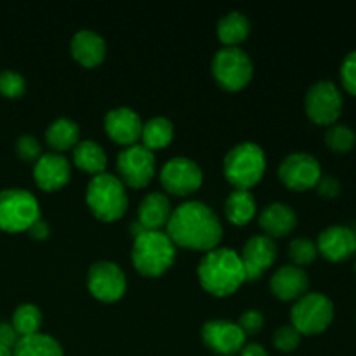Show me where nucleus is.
Segmentation results:
<instances>
[{
  "instance_id": "obj_1",
  "label": "nucleus",
  "mask_w": 356,
  "mask_h": 356,
  "mask_svg": "<svg viewBox=\"0 0 356 356\" xmlns=\"http://www.w3.org/2000/svg\"><path fill=\"white\" fill-rule=\"evenodd\" d=\"M165 228L174 245L205 252L216 249L222 236V225L218 214L198 200L184 202L174 209Z\"/></svg>"
},
{
  "instance_id": "obj_2",
  "label": "nucleus",
  "mask_w": 356,
  "mask_h": 356,
  "mask_svg": "<svg viewBox=\"0 0 356 356\" xmlns=\"http://www.w3.org/2000/svg\"><path fill=\"white\" fill-rule=\"evenodd\" d=\"M197 273L202 287L218 298L233 294L247 280L240 254L228 247H216L205 252Z\"/></svg>"
},
{
  "instance_id": "obj_3",
  "label": "nucleus",
  "mask_w": 356,
  "mask_h": 356,
  "mask_svg": "<svg viewBox=\"0 0 356 356\" xmlns=\"http://www.w3.org/2000/svg\"><path fill=\"white\" fill-rule=\"evenodd\" d=\"M176 245L167 233L145 229L134 236L132 243V263L145 277H160L174 263Z\"/></svg>"
},
{
  "instance_id": "obj_4",
  "label": "nucleus",
  "mask_w": 356,
  "mask_h": 356,
  "mask_svg": "<svg viewBox=\"0 0 356 356\" xmlns=\"http://www.w3.org/2000/svg\"><path fill=\"white\" fill-rule=\"evenodd\" d=\"M225 176L236 190H250L266 170V155L259 145L252 141L233 146L222 162Z\"/></svg>"
},
{
  "instance_id": "obj_5",
  "label": "nucleus",
  "mask_w": 356,
  "mask_h": 356,
  "mask_svg": "<svg viewBox=\"0 0 356 356\" xmlns=\"http://www.w3.org/2000/svg\"><path fill=\"white\" fill-rule=\"evenodd\" d=\"M86 200L89 209L101 221H117L127 211L125 186L117 176L110 172L97 174L87 184Z\"/></svg>"
},
{
  "instance_id": "obj_6",
  "label": "nucleus",
  "mask_w": 356,
  "mask_h": 356,
  "mask_svg": "<svg viewBox=\"0 0 356 356\" xmlns=\"http://www.w3.org/2000/svg\"><path fill=\"white\" fill-rule=\"evenodd\" d=\"M40 219V204L33 193L21 188L0 191V229L7 233L24 232Z\"/></svg>"
},
{
  "instance_id": "obj_7",
  "label": "nucleus",
  "mask_w": 356,
  "mask_h": 356,
  "mask_svg": "<svg viewBox=\"0 0 356 356\" xmlns=\"http://www.w3.org/2000/svg\"><path fill=\"white\" fill-rule=\"evenodd\" d=\"M334 305L325 294L309 292L298 299L291 309L292 325L299 330V334L315 336L327 330L332 323Z\"/></svg>"
},
{
  "instance_id": "obj_8",
  "label": "nucleus",
  "mask_w": 356,
  "mask_h": 356,
  "mask_svg": "<svg viewBox=\"0 0 356 356\" xmlns=\"http://www.w3.org/2000/svg\"><path fill=\"white\" fill-rule=\"evenodd\" d=\"M254 73L249 54L240 47H222L212 58V75L226 90H240L250 82Z\"/></svg>"
},
{
  "instance_id": "obj_9",
  "label": "nucleus",
  "mask_w": 356,
  "mask_h": 356,
  "mask_svg": "<svg viewBox=\"0 0 356 356\" xmlns=\"http://www.w3.org/2000/svg\"><path fill=\"white\" fill-rule=\"evenodd\" d=\"M155 155L146 146H125L117 156L118 179L131 188H145L155 174Z\"/></svg>"
},
{
  "instance_id": "obj_10",
  "label": "nucleus",
  "mask_w": 356,
  "mask_h": 356,
  "mask_svg": "<svg viewBox=\"0 0 356 356\" xmlns=\"http://www.w3.org/2000/svg\"><path fill=\"white\" fill-rule=\"evenodd\" d=\"M306 113L315 124L334 125L343 111V94L330 80H320L306 94Z\"/></svg>"
},
{
  "instance_id": "obj_11",
  "label": "nucleus",
  "mask_w": 356,
  "mask_h": 356,
  "mask_svg": "<svg viewBox=\"0 0 356 356\" xmlns=\"http://www.w3.org/2000/svg\"><path fill=\"white\" fill-rule=\"evenodd\" d=\"M204 174H202L200 165L186 156H174L160 172V183L169 193L177 195V197H186L200 188Z\"/></svg>"
},
{
  "instance_id": "obj_12",
  "label": "nucleus",
  "mask_w": 356,
  "mask_h": 356,
  "mask_svg": "<svg viewBox=\"0 0 356 356\" xmlns=\"http://www.w3.org/2000/svg\"><path fill=\"white\" fill-rule=\"evenodd\" d=\"M87 287L90 294L103 302H113L124 296L127 289L124 271L113 261H97L89 268Z\"/></svg>"
},
{
  "instance_id": "obj_13",
  "label": "nucleus",
  "mask_w": 356,
  "mask_h": 356,
  "mask_svg": "<svg viewBox=\"0 0 356 356\" xmlns=\"http://www.w3.org/2000/svg\"><path fill=\"white\" fill-rule=\"evenodd\" d=\"M278 176L282 183L291 190L305 191L309 188H315L316 183L322 177L320 162L309 153H291L282 160L278 167Z\"/></svg>"
},
{
  "instance_id": "obj_14",
  "label": "nucleus",
  "mask_w": 356,
  "mask_h": 356,
  "mask_svg": "<svg viewBox=\"0 0 356 356\" xmlns=\"http://www.w3.org/2000/svg\"><path fill=\"white\" fill-rule=\"evenodd\" d=\"M202 339H204L205 346L214 351V353L232 356L240 353V350L245 346L247 336L240 330L236 323L229 322V320L216 318L204 323Z\"/></svg>"
},
{
  "instance_id": "obj_15",
  "label": "nucleus",
  "mask_w": 356,
  "mask_h": 356,
  "mask_svg": "<svg viewBox=\"0 0 356 356\" xmlns=\"http://www.w3.org/2000/svg\"><path fill=\"white\" fill-rule=\"evenodd\" d=\"M240 259H242L247 280H256L277 259V245H275V240L266 235L250 236L243 243Z\"/></svg>"
},
{
  "instance_id": "obj_16",
  "label": "nucleus",
  "mask_w": 356,
  "mask_h": 356,
  "mask_svg": "<svg viewBox=\"0 0 356 356\" xmlns=\"http://www.w3.org/2000/svg\"><path fill=\"white\" fill-rule=\"evenodd\" d=\"M104 131L118 145H136L141 139V117L127 106L113 108L104 117Z\"/></svg>"
},
{
  "instance_id": "obj_17",
  "label": "nucleus",
  "mask_w": 356,
  "mask_h": 356,
  "mask_svg": "<svg viewBox=\"0 0 356 356\" xmlns=\"http://www.w3.org/2000/svg\"><path fill=\"white\" fill-rule=\"evenodd\" d=\"M70 174L72 167L61 153H42L33 167L35 183L44 191H56L65 186L70 181Z\"/></svg>"
},
{
  "instance_id": "obj_18",
  "label": "nucleus",
  "mask_w": 356,
  "mask_h": 356,
  "mask_svg": "<svg viewBox=\"0 0 356 356\" xmlns=\"http://www.w3.org/2000/svg\"><path fill=\"white\" fill-rule=\"evenodd\" d=\"M316 249L325 259L339 263L356 252V233L348 226H329L320 233Z\"/></svg>"
},
{
  "instance_id": "obj_19",
  "label": "nucleus",
  "mask_w": 356,
  "mask_h": 356,
  "mask_svg": "<svg viewBox=\"0 0 356 356\" xmlns=\"http://www.w3.org/2000/svg\"><path fill=\"white\" fill-rule=\"evenodd\" d=\"M309 287V278L302 268L294 264L280 266L270 278V289L273 296L282 301H292L306 294Z\"/></svg>"
},
{
  "instance_id": "obj_20",
  "label": "nucleus",
  "mask_w": 356,
  "mask_h": 356,
  "mask_svg": "<svg viewBox=\"0 0 356 356\" xmlns=\"http://www.w3.org/2000/svg\"><path fill=\"white\" fill-rule=\"evenodd\" d=\"M170 214H172V207H170V202L167 198V195L160 193V191H152L139 204L138 221L136 222L143 229L160 232L163 226H167Z\"/></svg>"
},
{
  "instance_id": "obj_21",
  "label": "nucleus",
  "mask_w": 356,
  "mask_h": 356,
  "mask_svg": "<svg viewBox=\"0 0 356 356\" xmlns=\"http://www.w3.org/2000/svg\"><path fill=\"white\" fill-rule=\"evenodd\" d=\"M259 226L266 236L270 238H280V236L289 235L292 229L298 225V216H296L294 209L282 202H273V204L266 205L259 214Z\"/></svg>"
},
{
  "instance_id": "obj_22",
  "label": "nucleus",
  "mask_w": 356,
  "mask_h": 356,
  "mask_svg": "<svg viewBox=\"0 0 356 356\" xmlns=\"http://www.w3.org/2000/svg\"><path fill=\"white\" fill-rule=\"evenodd\" d=\"M72 54L82 66H97L106 56L103 37L92 30H80L72 38Z\"/></svg>"
},
{
  "instance_id": "obj_23",
  "label": "nucleus",
  "mask_w": 356,
  "mask_h": 356,
  "mask_svg": "<svg viewBox=\"0 0 356 356\" xmlns=\"http://www.w3.org/2000/svg\"><path fill=\"white\" fill-rule=\"evenodd\" d=\"M73 162L83 172L97 176L106 169V153L99 143L92 141V139H83V141L76 143V146L73 148Z\"/></svg>"
},
{
  "instance_id": "obj_24",
  "label": "nucleus",
  "mask_w": 356,
  "mask_h": 356,
  "mask_svg": "<svg viewBox=\"0 0 356 356\" xmlns=\"http://www.w3.org/2000/svg\"><path fill=\"white\" fill-rule=\"evenodd\" d=\"M80 127L72 118L61 117L52 122L45 131V141L47 145L58 152H66L70 148H75L76 143L80 141Z\"/></svg>"
},
{
  "instance_id": "obj_25",
  "label": "nucleus",
  "mask_w": 356,
  "mask_h": 356,
  "mask_svg": "<svg viewBox=\"0 0 356 356\" xmlns=\"http://www.w3.org/2000/svg\"><path fill=\"white\" fill-rule=\"evenodd\" d=\"M249 31V17L238 10H232L218 21V37L226 47H238L240 42L247 38Z\"/></svg>"
},
{
  "instance_id": "obj_26",
  "label": "nucleus",
  "mask_w": 356,
  "mask_h": 356,
  "mask_svg": "<svg viewBox=\"0 0 356 356\" xmlns=\"http://www.w3.org/2000/svg\"><path fill=\"white\" fill-rule=\"evenodd\" d=\"M225 214L233 225H247L256 216V198L249 190L235 188L225 202Z\"/></svg>"
},
{
  "instance_id": "obj_27",
  "label": "nucleus",
  "mask_w": 356,
  "mask_h": 356,
  "mask_svg": "<svg viewBox=\"0 0 356 356\" xmlns=\"http://www.w3.org/2000/svg\"><path fill=\"white\" fill-rule=\"evenodd\" d=\"M13 356H63V348L54 337L38 332L19 337L13 348Z\"/></svg>"
},
{
  "instance_id": "obj_28",
  "label": "nucleus",
  "mask_w": 356,
  "mask_h": 356,
  "mask_svg": "<svg viewBox=\"0 0 356 356\" xmlns=\"http://www.w3.org/2000/svg\"><path fill=\"white\" fill-rule=\"evenodd\" d=\"M174 138V125L165 117H153L143 124L141 145L148 149H160L170 145Z\"/></svg>"
},
{
  "instance_id": "obj_29",
  "label": "nucleus",
  "mask_w": 356,
  "mask_h": 356,
  "mask_svg": "<svg viewBox=\"0 0 356 356\" xmlns=\"http://www.w3.org/2000/svg\"><path fill=\"white\" fill-rule=\"evenodd\" d=\"M10 325L19 337L38 334L42 325V312L38 309V306L31 305V302H23L14 309Z\"/></svg>"
},
{
  "instance_id": "obj_30",
  "label": "nucleus",
  "mask_w": 356,
  "mask_h": 356,
  "mask_svg": "<svg viewBox=\"0 0 356 356\" xmlns=\"http://www.w3.org/2000/svg\"><path fill=\"white\" fill-rule=\"evenodd\" d=\"M325 143L332 152L346 153L355 146L356 134L350 127H346V125L334 124L327 129Z\"/></svg>"
},
{
  "instance_id": "obj_31",
  "label": "nucleus",
  "mask_w": 356,
  "mask_h": 356,
  "mask_svg": "<svg viewBox=\"0 0 356 356\" xmlns=\"http://www.w3.org/2000/svg\"><path fill=\"white\" fill-rule=\"evenodd\" d=\"M316 243L309 238H294L289 245V257L294 263V266H308L316 259Z\"/></svg>"
},
{
  "instance_id": "obj_32",
  "label": "nucleus",
  "mask_w": 356,
  "mask_h": 356,
  "mask_svg": "<svg viewBox=\"0 0 356 356\" xmlns=\"http://www.w3.org/2000/svg\"><path fill=\"white\" fill-rule=\"evenodd\" d=\"M26 90V80L21 73L14 70H2L0 72V94L10 99L21 97Z\"/></svg>"
},
{
  "instance_id": "obj_33",
  "label": "nucleus",
  "mask_w": 356,
  "mask_h": 356,
  "mask_svg": "<svg viewBox=\"0 0 356 356\" xmlns=\"http://www.w3.org/2000/svg\"><path fill=\"white\" fill-rule=\"evenodd\" d=\"M301 343V334L294 325H284L275 332L273 344L280 351H294Z\"/></svg>"
},
{
  "instance_id": "obj_34",
  "label": "nucleus",
  "mask_w": 356,
  "mask_h": 356,
  "mask_svg": "<svg viewBox=\"0 0 356 356\" xmlns=\"http://www.w3.org/2000/svg\"><path fill=\"white\" fill-rule=\"evenodd\" d=\"M16 153L23 160H35L37 162L42 155V146L38 139L31 134H23L16 141Z\"/></svg>"
},
{
  "instance_id": "obj_35",
  "label": "nucleus",
  "mask_w": 356,
  "mask_h": 356,
  "mask_svg": "<svg viewBox=\"0 0 356 356\" xmlns=\"http://www.w3.org/2000/svg\"><path fill=\"white\" fill-rule=\"evenodd\" d=\"M236 325L240 327V330H242L245 336H256V334L263 329L264 316L263 313L257 312V309H249V312H243L242 315H240Z\"/></svg>"
},
{
  "instance_id": "obj_36",
  "label": "nucleus",
  "mask_w": 356,
  "mask_h": 356,
  "mask_svg": "<svg viewBox=\"0 0 356 356\" xmlns=\"http://www.w3.org/2000/svg\"><path fill=\"white\" fill-rule=\"evenodd\" d=\"M341 82L344 89L356 96V51L350 52L341 65Z\"/></svg>"
},
{
  "instance_id": "obj_37",
  "label": "nucleus",
  "mask_w": 356,
  "mask_h": 356,
  "mask_svg": "<svg viewBox=\"0 0 356 356\" xmlns=\"http://www.w3.org/2000/svg\"><path fill=\"white\" fill-rule=\"evenodd\" d=\"M316 190L323 198H336L341 191V184L334 176H322L316 183Z\"/></svg>"
},
{
  "instance_id": "obj_38",
  "label": "nucleus",
  "mask_w": 356,
  "mask_h": 356,
  "mask_svg": "<svg viewBox=\"0 0 356 356\" xmlns=\"http://www.w3.org/2000/svg\"><path fill=\"white\" fill-rule=\"evenodd\" d=\"M17 339H19V336H17L10 323H0V346H6L13 351Z\"/></svg>"
},
{
  "instance_id": "obj_39",
  "label": "nucleus",
  "mask_w": 356,
  "mask_h": 356,
  "mask_svg": "<svg viewBox=\"0 0 356 356\" xmlns=\"http://www.w3.org/2000/svg\"><path fill=\"white\" fill-rule=\"evenodd\" d=\"M28 233L31 235V238L45 240L49 236V225L40 218V219H37V221H35L30 228H28Z\"/></svg>"
},
{
  "instance_id": "obj_40",
  "label": "nucleus",
  "mask_w": 356,
  "mask_h": 356,
  "mask_svg": "<svg viewBox=\"0 0 356 356\" xmlns=\"http://www.w3.org/2000/svg\"><path fill=\"white\" fill-rule=\"evenodd\" d=\"M240 356H270L268 355V351L264 350V346H261V344L257 343H249L245 344V346L240 350Z\"/></svg>"
},
{
  "instance_id": "obj_41",
  "label": "nucleus",
  "mask_w": 356,
  "mask_h": 356,
  "mask_svg": "<svg viewBox=\"0 0 356 356\" xmlns=\"http://www.w3.org/2000/svg\"><path fill=\"white\" fill-rule=\"evenodd\" d=\"M0 356H13V351L6 346H0Z\"/></svg>"
}]
</instances>
